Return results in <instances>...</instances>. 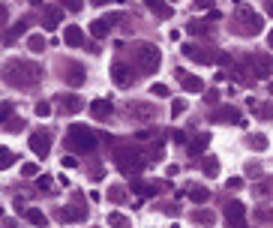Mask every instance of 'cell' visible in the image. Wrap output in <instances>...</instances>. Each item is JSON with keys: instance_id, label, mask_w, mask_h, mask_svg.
Here are the masks:
<instances>
[{"instance_id": "74e56055", "label": "cell", "mask_w": 273, "mask_h": 228, "mask_svg": "<svg viewBox=\"0 0 273 228\" xmlns=\"http://www.w3.org/2000/svg\"><path fill=\"white\" fill-rule=\"evenodd\" d=\"M150 93H153V96H159V99H165L171 90L165 87V84H153V87H150Z\"/></svg>"}, {"instance_id": "f546056e", "label": "cell", "mask_w": 273, "mask_h": 228, "mask_svg": "<svg viewBox=\"0 0 273 228\" xmlns=\"http://www.w3.org/2000/svg\"><path fill=\"white\" fill-rule=\"evenodd\" d=\"M24 216H27V219H30L36 228H45V225H48V219H45V213H42V210H24Z\"/></svg>"}, {"instance_id": "cb8c5ba5", "label": "cell", "mask_w": 273, "mask_h": 228, "mask_svg": "<svg viewBox=\"0 0 273 228\" xmlns=\"http://www.w3.org/2000/svg\"><path fill=\"white\" fill-rule=\"evenodd\" d=\"M108 27H111V21H108V18H96V21L90 24V36H96V39H103L105 33H108Z\"/></svg>"}, {"instance_id": "ab89813d", "label": "cell", "mask_w": 273, "mask_h": 228, "mask_svg": "<svg viewBox=\"0 0 273 228\" xmlns=\"http://www.w3.org/2000/svg\"><path fill=\"white\" fill-rule=\"evenodd\" d=\"M0 156H3V159H0L3 168H9V162H15V153H12V150H6V147H3V153H0Z\"/></svg>"}, {"instance_id": "2e32d148", "label": "cell", "mask_w": 273, "mask_h": 228, "mask_svg": "<svg viewBox=\"0 0 273 228\" xmlns=\"http://www.w3.org/2000/svg\"><path fill=\"white\" fill-rule=\"evenodd\" d=\"M57 21H60V6H45L42 9V27L45 30H54Z\"/></svg>"}, {"instance_id": "681fc988", "label": "cell", "mask_w": 273, "mask_h": 228, "mask_svg": "<svg viewBox=\"0 0 273 228\" xmlns=\"http://www.w3.org/2000/svg\"><path fill=\"white\" fill-rule=\"evenodd\" d=\"M267 45H270V48H273V30H270V36H267Z\"/></svg>"}, {"instance_id": "e0dca14e", "label": "cell", "mask_w": 273, "mask_h": 228, "mask_svg": "<svg viewBox=\"0 0 273 228\" xmlns=\"http://www.w3.org/2000/svg\"><path fill=\"white\" fill-rule=\"evenodd\" d=\"M180 51H183L186 57H192L195 63H213V60H210V54H207L204 48H195V45H183Z\"/></svg>"}, {"instance_id": "ac0fdd59", "label": "cell", "mask_w": 273, "mask_h": 228, "mask_svg": "<svg viewBox=\"0 0 273 228\" xmlns=\"http://www.w3.org/2000/svg\"><path fill=\"white\" fill-rule=\"evenodd\" d=\"M144 6H147L150 12H156L159 18H171V12H174L165 0H144Z\"/></svg>"}, {"instance_id": "6da1fadb", "label": "cell", "mask_w": 273, "mask_h": 228, "mask_svg": "<svg viewBox=\"0 0 273 228\" xmlns=\"http://www.w3.org/2000/svg\"><path fill=\"white\" fill-rule=\"evenodd\" d=\"M3 78H6V84H15L18 90H27V87H33L36 81L42 78V72H39V66H36V63L12 60V63L3 69Z\"/></svg>"}, {"instance_id": "d6986e66", "label": "cell", "mask_w": 273, "mask_h": 228, "mask_svg": "<svg viewBox=\"0 0 273 228\" xmlns=\"http://www.w3.org/2000/svg\"><path fill=\"white\" fill-rule=\"evenodd\" d=\"M63 42H66V45H72V48L84 45V33H81V27H75V24H72V27H66V30H63Z\"/></svg>"}, {"instance_id": "30bf717a", "label": "cell", "mask_w": 273, "mask_h": 228, "mask_svg": "<svg viewBox=\"0 0 273 228\" xmlns=\"http://www.w3.org/2000/svg\"><path fill=\"white\" fill-rule=\"evenodd\" d=\"M249 69H252V75H258V78H267L273 72V60L267 54H255V57H249Z\"/></svg>"}, {"instance_id": "bcb514c9", "label": "cell", "mask_w": 273, "mask_h": 228, "mask_svg": "<svg viewBox=\"0 0 273 228\" xmlns=\"http://www.w3.org/2000/svg\"><path fill=\"white\" fill-rule=\"evenodd\" d=\"M171 138H174V141H177V144H183V141H186V132H174V135H171Z\"/></svg>"}, {"instance_id": "7dc6e473", "label": "cell", "mask_w": 273, "mask_h": 228, "mask_svg": "<svg viewBox=\"0 0 273 228\" xmlns=\"http://www.w3.org/2000/svg\"><path fill=\"white\" fill-rule=\"evenodd\" d=\"M63 165H66V168H75V165H78V159H75V156H66V159H63Z\"/></svg>"}, {"instance_id": "b9f144b4", "label": "cell", "mask_w": 273, "mask_h": 228, "mask_svg": "<svg viewBox=\"0 0 273 228\" xmlns=\"http://www.w3.org/2000/svg\"><path fill=\"white\" fill-rule=\"evenodd\" d=\"M216 99H219V90H207V96H204L207 105H216Z\"/></svg>"}, {"instance_id": "816d5d0a", "label": "cell", "mask_w": 273, "mask_h": 228, "mask_svg": "<svg viewBox=\"0 0 273 228\" xmlns=\"http://www.w3.org/2000/svg\"><path fill=\"white\" fill-rule=\"evenodd\" d=\"M30 6H42V0H30Z\"/></svg>"}, {"instance_id": "836d02e7", "label": "cell", "mask_w": 273, "mask_h": 228, "mask_svg": "<svg viewBox=\"0 0 273 228\" xmlns=\"http://www.w3.org/2000/svg\"><path fill=\"white\" fill-rule=\"evenodd\" d=\"M60 9H66V12H81V9H84V0H60Z\"/></svg>"}, {"instance_id": "ba28073f", "label": "cell", "mask_w": 273, "mask_h": 228, "mask_svg": "<svg viewBox=\"0 0 273 228\" xmlns=\"http://www.w3.org/2000/svg\"><path fill=\"white\" fill-rule=\"evenodd\" d=\"M60 75L66 78V84H84V66L81 63H75V60H66V63L60 66Z\"/></svg>"}, {"instance_id": "52a82bcc", "label": "cell", "mask_w": 273, "mask_h": 228, "mask_svg": "<svg viewBox=\"0 0 273 228\" xmlns=\"http://www.w3.org/2000/svg\"><path fill=\"white\" fill-rule=\"evenodd\" d=\"M30 150L36 153V159H45L48 156V150H51V132L48 129H36L33 135H30Z\"/></svg>"}, {"instance_id": "f907efd6", "label": "cell", "mask_w": 273, "mask_h": 228, "mask_svg": "<svg viewBox=\"0 0 273 228\" xmlns=\"http://www.w3.org/2000/svg\"><path fill=\"white\" fill-rule=\"evenodd\" d=\"M90 3H93V6H103L105 0H90Z\"/></svg>"}, {"instance_id": "ffe728a7", "label": "cell", "mask_w": 273, "mask_h": 228, "mask_svg": "<svg viewBox=\"0 0 273 228\" xmlns=\"http://www.w3.org/2000/svg\"><path fill=\"white\" fill-rule=\"evenodd\" d=\"M252 196L255 198H270L273 196V177H264L261 183H255V186H252Z\"/></svg>"}, {"instance_id": "8fae6325", "label": "cell", "mask_w": 273, "mask_h": 228, "mask_svg": "<svg viewBox=\"0 0 273 228\" xmlns=\"http://www.w3.org/2000/svg\"><path fill=\"white\" fill-rule=\"evenodd\" d=\"M174 75H177V81H180V87H183L186 93H201V90H204V81H201V78H195V75H189V72H183V69H177Z\"/></svg>"}, {"instance_id": "5bb4252c", "label": "cell", "mask_w": 273, "mask_h": 228, "mask_svg": "<svg viewBox=\"0 0 273 228\" xmlns=\"http://www.w3.org/2000/svg\"><path fill=\"white\" fill-rule=\"evenodd\" d=\"M57 105H60L63 114H78V111L84 108V102L75 96V93H63V96H57Z\"/></svg>"}, {"instance_id": "4fadbf2b", "label": "cell", "mask_w": 273, "mask_h": 228, "mask_svg": "<svg viewBox=\"0 0 273 228\" xmlns=\"http://www.w3.org/2000/svg\"><path fill=\"white\" fill-rule=\"evenodd\" d=\"M129 117L132 120H153L156 117V108L150 102H132L129 105Z\"/></svg>"}, {"instance_id": "7402d4cb", "label": "cell", "mask_w": 273, "mask_h": 228, "mask_svg": "<svg viewBox=\"0 0 273 228\" xmlns=\"http://www.w3.org/2000/svg\"><path fill=\"white\" fill-rule=\"evenodd\" d=\"M192 222L195 225H213L216 222V213L213 210H192Z\"/></svg>"}, {"instance_id": "d6a6232c", "label": "cell", "mask_w": 273, "mask_h": 228, "mask_svg": "<svg viewBox=\"0 0 273 228\" xmlns=\"http://www.w3.org/2000/svg\"><path fill=\"white\" fill-rule=\"evenodd\" d=\"M45 45H48V42H45L42 36H36V33L30 36V39H27V48H30L33 54H36V51H45Z\"/></svg>"}, {"instance_id": "f1b7e54d", "label": "cell", "mask_w": 273, "mask_h": 228, "mask_svg": "<svg viewBox=\"0 0 273 228\" xmlns=\"http://www.w3.org/2000/svg\"><path fill=\"white\" fill-rule=\"evenodd\" d=\"M255 117H258V120H273V102L255 105Z\"/></svg>"}, {"instance_id": "c3c4849f", "label": "cell", "mask_w": 273, "mask_h": 228, "mask_svg": "<svg viewBox=\"0 0 273 228\" xmlns=\"http://www.w3.org/2000/svg\"><path fill=\"white\" fill-rule=\"evenodd\" d=\"M264 12H267V15L273 18V0H267V3H264Z\"/></svg>"}, {"instance_id": "e575fe53", "label": "cell", "mask_w": 273, "mask_h": 228, "mask_svg": "<svg viewBox=\"0 0 273 228\" xmlns=\"http://www.w3.org/2000/svg\"><path fill=\"white\" fill-rule=\"evenodd\" d=\"M186 108H189V105H186L183 99H174V102H171V117H180Z\"/></svg>"}, {"instance_id": "8d00e7d4", "label": "cell", "mask_w": 273, "mask_h": 228, "mask_svg": "<svg viewBox=\"0 0 273 228\" xmlns=\"http://www.w3.org/2000/svg\"><path fill=\"white\" fill-rule=\"evenodd\" d=\"M3 129H6V132H12V129H24V120H21V117H9V120L3 123Z\"/></svg>"}, {"instance_id": "4316f807", "label": "cell", "mask_w": 273, "mask_h": 228, "mask_svg": "<svg viewBox=\"0 0 273 228\" xmlns=\"http://www.w3.org/2000/svg\"><path fill=\"white\" fill-rule=\"evenodd\" d=\"M108 225L111 228H132V222H129V216H123V213H108Z\"/></svg>"}, {"instance_id": "1f68e13d", "label": "cell", "mask_w": 273, "mask_h": 228, "mask_svg": "<svg viewBox=\"0 0 273 228\" xmlns=\"http://www.w3.org/2000/svg\"><path fill=\"white\" fill-rule=\"evenodd\" d=\"M186 30L195 33V36H201V39H204V36H210V27H207V24H201V21H189V24H186Z\"/></svg>"}, {"instance_id": "f6af8a7d", "label": "cell", "mask_w": 273, "mask_h": 228, "mask_svg": "<svg viewBox=\"0 0 273 228\" xmlns=\"http://www.w3.org/2000/svg\"><path fill=\"white\" fill-rule=\"evenodd\" d=\"M195 6H198V9H210V12H213V0H195Z\"/></svg>"}, {"instance_id": "603a6c76", "label": "cell", "mask_w": 273, "mask_h": 228, "mask_svg": "<svg viewBox=\"0 0 273 228\" xmlns=\"http://www.w3.org/2000/svg\"><path fill=\"white\" fill-rule=\"evenodd\" d=\"M132 189H135L141 198H147V196H156L159 192V186H153V183H144V180H132Z\"/></svg>"}, {"instance_id": "ee69618b", "label": "cell", "mask_w": 273, "mask_h": 228, "mask_svg": "<svg viewBox=\"0 0 273 228\" xmlns=\"http://www.w3.org/2000/svg\"><path fill=\"white\" fill-rule=\"evenodd\" d=\"M39 189H45V192H48V189H51V177H45V174H42V177H39Z\"/></svg>"}, {"instance_id": "7bdbcfd3", "label": "cell", "mask_w": 273, "mask_h": 228, "mask_svg": "<svg viewBox=\"0 0 273 228\" xmlns=\"http://www.w3.org/2000/svg\"><path fill=\"white\" fill-rule=\"evenodd\" d=\"M228 189H234V192L243 189V180H240V177H231V180H228Z\"/></svg>"}, {"instance_id": "d590c367", "label": "cell", "mask_w": 273, "mask_h": 228, "mask_svg": "<svg viewBox=\"0 0 273 228\" xmlns=\"http://www.w3.org/2000/svg\"><path fill=\"white\" fill-rule=\"evenodd\" d=\"M108 198L120 204V201H126V189H120V186H111V189H108Z\"/></svg>"}, {"instance_id": "d4e9b609", "label": "cell", "mask_w": 273, "mask_h": 228, "mask_svg": "<svg viewBox=\"0 0 273 228\" xmlns=\"http://www.w3.org/2000/svg\"><path fill=\"white\" fill-rule=\"evenodd\" d=\"M201 171H204V177H216V174H219V159H216V156H204Z\"/></svg>"}, {"instance_id": "484cf974", "label": "cell", "mask_w": 273, "mask_h": 228, "mask_svg": "<svg viewBox=\"0 0 273 228\" xmlns=\"http://www.w3.org/2000/svg\"><path fill=\"white\" fill-rule=\"evenodd\" d=\"M210 120H213V123H225V120L240 123V114H237V111H213V114H210Z\"/></svg>"}, {"instance_id": "4dcf8cb0", "label": "cell", "mask_w": 273, "mask_h": 228, "mask_svg": "<svg viewBox=\"0 0 273 228\" xmlns=\"http://www.w3.org/2000/svg\"><path fill=\"white\" fill-rule=\"evenodd\" d=\"M267 144H270V141H267V135H249V147H252V150H258V153H261V150H267Z\"/></svg>"}, {"instance_id": "3957f363", "label": "cell", "mask_w": 273, "mask_h": 228, "mask_svg": "<svg viewBox=\"0 0 273 228\" xmlns=\"http://www.w3.org/2000/svg\"><path fill=\"white\" fill-rule=\"evenodd\" d=\"M66 144L72 150H81V153H90L93 147H96V132H90L87 126H81V123H75V126H69L66 132Z\"/></svg>"}, {"instance_id": "7c38bea8", "label": "cell", "mask_w": 273, "mask_h": 228, "mask_svg": "<svg viewBox=\"0 0 273 228\" xmlns=\"http://www.w3.org/2000/svg\"><path fill=\"white\" fill-rule=\"evenodd\" d=\"M243 219H246V204L228 201V204H225V222H228V225H243Z\"/></svg>"}, {"instance_id": "8992f818", "label": "cell", "mask_w": 273, "mask_h": 228, "mask_svg": "<svg viewBox=\"0 0 273 228\" xmlns=\"http://www.w3.org/2000/svg\"><path fill=\"white\" fill-rule=\"evenodd\" d=\"M84 216H87V207L81 204V192H75L72 207H57V213H54L57 222H84Z\"/></svg>"}, {"instance_id": "44dd1931", "label": "cell", "mask_w": 273, "mask_h": 228, "mask_svg": "<svg viewBox=\"0 0 273 228\" xmlns=\"http://www.w3.org/2000/svg\"><path fill=\"white\" fill-rule=\"evenodd\" d=\"M207 141H210V135H207V132H198V135L189 141V153H192V156H198V153L207 147Z\"/></svg>"}, {"instance_id": "f5cc1de1", "label": "cell", "mask_w": 273, "mask_h": 228, "mask_svg": "<svg viewBox=\"0 0 273 228\" xmlns=\"http://www.w3.org/2000/svg\"><path fill=\"white\" fill-rule=\"evenodd\" d=\"M228 228H246V225H228Z\"/></svg>"}, {"instance_id": "9c48e42d", "label": "cell", "mask_w": 273, "mask_h": 228, "mask_svg": "<svg viewBox=\"0 0 273 228\" xmlns=\"http://www.w3.org/2000/svg\"><path fill=\"white\" fill-rule=\"evenodd\" d=\"M111 78H114L117 87H129L132 78H135V72H132V66L129 63H114L111 66Z\"/></svg>"}, {"instance_id": "7a4b0ae2", "label": "cell", "mask_w": 273, "mask_h": 228, "mask_svg": "<svg viewBox=\"0 0 273 228\" xmlns=\"http://www.w3.org/2000/svg\"><path fill=\"white\" fill-rule=\"evenodd\" d=\"M135 66L141 75H150L159 69V48L150 42H138L135 45Z\"/></svg>"}, {"instance_id": "83f0119b", "label": "cell", "mask_w": 273, "mask_h": 228, "mask_svg": "<svg viewBox=\"0 0 273 228\" xmlns=\"http://www.w3.org/2000/svg\"><path fill=\"white\" fill-rule=\"evenodd\" d=\"M189 198H192L195 204H204L207 198H210V189H207V186H192V189H189Z\"/></svg>"}, {"instance_id": "9a60e30c", "label": "cell", "mask_w": 273, "mask_h": 228, "mask_svg": "<svg viewBox=\"0 0 273 228\" xmlns=\"http://www.w3.org/2000/svg\"><path fill=\"white\" fill-rule=\"evenodd\" d=\"M90 117L99 120V123H105V120L111 117V102H108V99H93V102H90Z\"/></svg>"}, {"instance_id": "60d3db41", "label": "cell", "mask_w": 273, "mask_h": 228, "mask_svg": "<svg viewBox=\"0 0 273 228\" xmlns=\"http://www.w3.org/2000/svg\"><path fill=\"white\" fill-rule=\"evenodd\" d=\"M21 174H24V177H33V174H36V162H24V165H21Z\"/></svg>"}, {"instance_id": "5b68a950", "label": "cell", "mask_w": 273, "mask_h": 228, "mask_svg": "<svg viewBox=\"0 0 273 228\" xmlns=\"http://www.w3.org/2000/svg\"><path fill=\"white\" fill-rule=\"evenodd\" d=\"M141 156H144V153H138L132 147H117V150H114V165H117L123 174H132V171H138V168L144 165Z\"/></svg>"}, {"instance_id": "f35d334b", "label": "cell", "mask_w": 273, "mask_h": 228, "mask_svg": "<svg viewBox=\"0 0 273 228\" xmlns=\"http://www.w3.org/2000/svg\"><path fill=\"white\" fill-rule=\"evenodd\" d=\"M36 114L39 117H48L51 114V102H36Z\"/></svg>"}, {"instance_id": "277c9868", "label": "cell", "mask_w": 273, "mask_h": 228, "mask_svg": "<svg viewBox=\"0 0 273 228\" xmlns=\"http://www.w3.org/2000/svg\"><path fill=\"white\" fill-rule=\"evenodd\" d=\"M234 30L243 33V36H252V33H258V30H261V15H255L252 9L240 6L237 12H234Z\"/></svg>"}]
</instances>
